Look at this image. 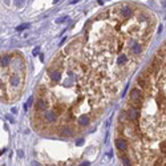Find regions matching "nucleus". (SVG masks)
Returning <instances> with one entry per match:
<instances>
[{"label":"nucleus","instance_id":"1","mask_svg":"<svg viewBox=\"0 0 166 166\" xmlns=\"http://www.w3.org/2000/svg\"><path fill=\"white\" fill-rule=\"evenodd\" d=\"M57 118H59V116H57V113L55 110H45V113H44V120L47 122H56L57 121Z\"/></svg>","mask_w":166,"mask_h":166},{"label":"nucleus","instance_id":"2","mask_svg":"<svg viewBox=\"0 0 166 166\" xmlns=\"http://www.w3.org/2000/svg\"><path fill=\"white\" fill-rule=\"evenodd\" d=\"M128 114H129V120L134 124V122H137V120H138V117H140V109L138 108L130 107L129 110H128Z\"/></svg>","mask_w":166,"mask_h":166},{"label":"nucleus","instance_id":"3","mask_svg":"<svg viewBox=\"0 0 166 166\" xmlns=\"http://www.w3.org/2000/svg\"><path fill=\"white\" fill-rule=\"evenodd\" d=\"M137 84H138L142 89H148V88H149V77L146 76V74L140 76L138 79H137Z\"/></svg>","mask_w":166,"mask_h":166},{"label":"nucleus","instance_id":"4","mask_svg":"<svg viewBox=\"0 0 166 166\" xmlns=\"http://www.w3.org/2000/svg\"><path fill=\"white\" fill-rule=\"evenodd\" d=\"M59 133L64 137H69L73 134V129L69 126V125H62V126L59 128Z\"/></svg>","mask_w":166,"mask_h":166},{"label":"nucleus","instance_id":"5","mask_svg":"<svg viewBox=\"0 0 166 166\" xmlns=\"http://www.w3.org/2000/svg\"><path fill=\"white\" fill-rule=\"evenodd\" d=\"M116 148L118 149L120 151H125L128 149V141L125 138H117L116 141Z\"/></svg>","mask_w":166,"mask_h":166},{"label":"nucleus","instance_id":"6","mask_svg":"<svg viewBox=\"0 0 166 166\" xmlns=\"http://www.w3.org/2000/svg\"><path fill=\"white\" fill-rule=\"evenodd\" d=\"M48 73H49V79L52 80L53 82H59L60 79H61V73H60V71L49 69V71H48Z\"/></svg>","mask_w":166,"mask_h":166},{"label":"nucleus","instance_id":"7","mask_svg":"<svg viewBox=\"0 0 166 166\" xmlns=\"http://www.w3.org/2000/svg\"><path fill=\"white\" fill-rule=\"evenodd\" d=\"M133 13H134L133 8L129 7V5H122L121 7V15L125 16V18H130Z\"/></svg>","mask_w":166,"mask_h":166},{"label":"nucleus","instance_id":"8","mask_svg":"<svg viewBox=\"0 0 166 166\" xmlns=\"http://www.w3.org/2000/svg\"><path fill=\"white\" fill-rule=\"evenodd\" d=\"M48 102L45 101L44 98H40V100H37V104H36V108H37V110H47L48 109Z\"/></svg>","mask_w":166,"mask_h":166},{"label":"nucleus","instance_id":"9","mask_svg":"<svg viewBox=\"0 0 166 166\" xmlns=\"http://www.w3.org/2000/svg\"><path fill=\"white\" fill-rule=\"evenodd\" d=\"M90 122V118L87 116V114H82V116L79 117V125L80 126H87V125H89Z\"/></svg>","mask_w":166,"mask_h":166},{"label":"nucleus","instance_id":"10","mask_svg":"<svg viewBox=\"0 0 166 166\" xmlns=\"http://www.w3.org/2000/svg\"><path fill=\"white\" fill-rule=\"evenodd\" d=\"M130 100H142V94L140 92V89H131Z\"/></svg>","mask_w":166,"mask_h":166},{"label":"nucleus","instance_id":"11","mask_svg":"<svg viewBox=\"0 0 166 166\" xmlns=\"http://www.w3.org/2000/svg\"><path fill=\"white\" fill-rule=\"evenodd\" d=\"M131 52H133L134 55H140V53L142 52V47L141 45H138L137 43L131 41Z\"/></svg>","mask_w":166,"mask_h":166},{"label":"nucleus","instance_id":"12","mask_svg":"<svg viewBox=\"0 0 166 166\" xmlns=\"http://www.w3.org/2000/svg\"><path fill=\"white\" fill-rule=\"evenodd\" d=\"M10 62H11V57H10V56L5 55V56L1 57V67H7Z\"/></svg>","mask_w":166,"mask_h":166},{"label":"nucleus","instance_id":"13","mask_svg":"<svg viewBox=\"0 0 166 166\" xmlns=\"http://www.w3.org/2000/svg\"><path fill=\"white\" fill-rule=\"evenodd\" d=\"M126 61H128V57H126V56H124V55L120 56L118 59H117V64H118L120 67H122V65H124Z\"/></svg>","mask_w":166,"mask_h":166},{"label":"nucleus","instance_id":"14","mask_svg":"<svg viewBox=\"0 0 166 166\" xmlns=\"http://www.w3.org/2000/svg\"><path fill=\"white\" fill-rule=\"evenodd\" d=\"M10 82H11V85H12V87H18V85L20 84V79L18 76H13L12 79L10 80Z\"/></svg>","mask_w":166,"mask_h":166},{"label":"nucleus","instance_id":"15","mask_svg":"<svg viewBox=\"0 0 166 166\" xmlns=\"http://www.w3.org/2000/svg\"><path fill=\"white\" fill-rule=\"evenodd\" d=\"M121 161H122V164H124V165H126V166H130V165H131L130 159L128 158V157H121Z\"/></svg>","mask_w":166,"mask_h":166},{"label":"nucleus","instance_id":"16","mask_svg":"<svg viewBox=\"0 0 166 166\" xmlns=\"http://www.w3.org/2000/svg\"><path fill=\"white\" fill-rule=\"evenodd\" d=\"M28 27H29V24H21V25H19V27L16 28V31H24V29H27Z\"/></svg>","mask_w":166,"mask_h":166},{"label":"nucleus","instance_id":"17","mask_svg":"<svg viewBox=\"0 0 166 166\" xmlns=\"http://www.w3.org/2000/svg\"><path fill=\"white\" fill-rule=\"evenodd\" d=\"M67 20H68V16H64V18H59V19H56V23H57V24H61V23L67 21Z\"/></svg>","mask_w":166,"mask_h":166},{"label":"nucleus","instance_id":"18","mask_svg":"<svg viewBox=\"0 0 166 166\" xmlns=\"http://www.w3.org/2000/svg\"><path fill=\"white\" fill-rule=\"evenodd\" d=\"M25 3V0H15L16 7H23V4Z\"/></svg>","mask_w":166,"mask_h":166},{"label":"nucleus","instance_id":"19","mask_svg":"<svg viewBox=\"0 0 166 166\" xmlns=\"http://www.w3.org/2000/svg\"><path fill=\"white\" fill-rule=\"evenodd\" d=\"M138 19L141 20V21H144V20H146V19H148V16H146V15H144V13H141V15L138 16Z\"/></svg>","mask_w":166,"mask_h":166},{"label":"nucleus","instance_id":"20","mask_svg":"<svg viewBox=\"0 0 166 166\" xmlns=\"http://www.w3.org/2000/svg\"><path fill=\"white\" fill-rule=\"evenodd\" d=\"M39 52H40V48H39V47H36L35 49H33V52H32V53H33V56H37V55H39Z\"/></svg>","mask_w":166,"mask_h":166},{"label":"nucleus","instance_id":"21","mask_svg":"<svg viewBox=\"0 0 166 166\" xmlns=\"http://www.w3.org/2000/svg\"><path fill=\"white\" fill-rule=\"evenodd\" d=\"M82 144H84V140H77V141H76L77 146H80V145H82Z\"/></svg>","mask_w":166,"mask_h":166},{"label":"nucleus","instance_id":"22","mask_svg":"<svg viewBox=\"0 0 166 166\" xmlns=\"http://www.w3.org/2000/svg\"><path fill=\"white\" fill-rule=\"evenodd\" d=\"M18 156L20 157V158H23V157H24V151H23V150H19V151H18Z\"/></svg>","mask_w":166,"mask_h":166},{"label":"nucleus","instance_id":"23","mask_svg":"<svg viewBox=\"0 0 166 166\" xmlns=\"http://www.w3.org/2000/svg\"><path fill=\"white\" fill-rule=\"evenodd\" d=\"M11 112H12L13 114H16V113H18V109H16V108H12V109H11Z\"/></svg>","mask_w":166,"mask_h":166},{"label":"nucleus","instance_id":"24","mask_svg":"<svg viewBox=\"0 0 166 166\" xmlns=\"http://www.w3.org/2000/svg\"><path fill=\"white\" fill-rule=\"evenodd\" d=\"M80 0H72V1H71V4H76V3H79Z\"/></svg>","mask_w":166,"mask_h":166},{"label":"nucleus","instance_id":"25","mask_svg":"<svg viewBox=\"0 0 166 166\" xmlns=\"http://www.w3.org/2000/svg\"><path fill=\"white\" fill-rule=\"evenodd\" d=\"M81 165H84V166H88V165H90V164H89V162H88V161H85V162H82Z\"/></svg>","mask_w":166,"mask_h":166},{"label":"nucleus","instance_id":"26","mask_svg":"<svg viewBox=\"0 0 166 166\" xmlns=\"http://www.w3.org/2000/svg\"><path fill=\"white\" fill-rule=\"evenodd\" d=\"M31 104H32V97H31V98H29V100H28V107H29V105H31Z\"/></svg>","mask_w":166,"mask_h":166},{"label":"nucleus","instance_id":"27","mask_svg":"<svg viewBox=\"0 0 166 166\" xmlns=\"http://www.w3.org/2000/svg\"><path fill=\"white\" fill-rule=\"evenodd\" d=\"M53 3H55V4H56V3H59V0H53Z\"/></svg>","mask_w":166,"mask_h":166},{"label":"nucleus","instance_id":"28","mask_svg":"<svg viewBox=\"0 0 166 166\" xmlns=\"http://www.w3.org/2000/svg\"><path fill=\"white\" fill-rule=\"evenodd\" d=\"M0 65H1V57H0Z\"/></svg>","mask_w":166,"mask_h":166}]
</instances>
